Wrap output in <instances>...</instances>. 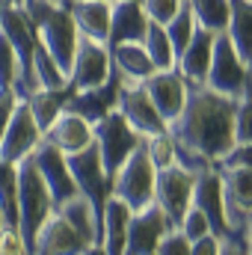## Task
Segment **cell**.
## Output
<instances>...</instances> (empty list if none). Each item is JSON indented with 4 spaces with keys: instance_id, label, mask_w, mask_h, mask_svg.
I'll return each mask as SVG.
<instances>
[{
    "instance_id": "31",
    "label": "cell",
    "mask_w": 252,
    "mask_h": 255,
    "mask_svg": "<svg viewBox=\"0 0 252 255\" xmlns=\"http://www.w3.org/2000/svg\"><path fill=\"white\" fill-rule=\"evenodd\" d=\"M196 18H193V9H190V3L184 0V6L178 9V15L163 27L166 30V36H169V42H172V48H175V54H181L184 48H187V42L193 39V33H196Z\"/></svg>"
},
{
    "instance_id": "15",
    "label": "cell",
    "mask_w": 252,
    "mask_h": 255,
    "mask_svg": "<svg viewBox=\"0 0 252 255\" xmlns=\"http://www.w3.org/2000/svg\"><path fill=\"white\" fill-rule=\"evenodd\" d=\"M142 86H145V92H148L154 110L163 116V122L169 128V122L178 119V113H181V107H184V101H187V86L190 83L178 74V68H169V71H154Z\"/></svg>"
},
{
    "instance_id": "49",
    "label": "cell",
    "mask_w": 252,
    "mask_h": 255,
    "mask_svg": "<svg viewBox=\"0 0 252 255\" xmlns=\"http://www.w3.org/2000/svg\"><path fill=\"white\" fill-rule=\"evenodd\" d=\"M54 3H65V0H54Z\"/></svg>"
},
{
    "instance_id": "8",
    "label": "cell",
    "mask_w": 252,
    "mask_h": 255,
    "mask_svg": "<svg viewBox=\"0 0 252 255\" xmlns=\"http://www.w3.org/2000/svg\"><path fill=\"white\" fill-rule=\"evenodd\" d=\"M113 74V60H110V48L104 42L95 39H83L77 42L74 51V63L68 71V86L74 92H86V89H98L110 80Z\"/></svg>"
},
{
    "instance_id": "1",
    "label": "cell",
    "mask_w": 252,
    "mask_h": 255,
    "mask_svg": "<svg viewBox=\"0 0 252 255\" xmlns=\"http://www.w3.org/2000/svg\"><path fill=\"white\" fill-rule=\"evenodd\" d=\"M235 110L238 98L190 83L178 119L166 128L175 142V160L196 175L214 169L235 145Z\"/></svg>"
},
{
    "instance_id": "6",
    "label": "cell",
    "mask_w": 252,
    "mask_h": 255,
    "mask_svg": "<svg viewBox=\"0 0 252 255\" xmlns=\"http://www.w3.org/2000/svg\"><path fill=\"white\" fill-rule=\"evenodd\" d=\"M250 74H252V68L241 60V54L235 51L229 36L220 33L217 42H214V57H211V68H208L205 86L214 89V92H223L229 98H244L247 86H250Z\"/></svg>"
},
{
    "instance_id": "45",
    "label": "cell",
    "mask_w": 252,
    "mask_h": 255,
    "mask_svg": "<svg viewBox=\"0 0 252 255\" xmlns=\"http://www.w3.org/2000/svg\"><path fill=\"white\" fill-rule=\"evenodd\" d=\"M3 229H6V220H3V214H0V235H3Z\"/></svg>"
},
{
    "instance_id": "29",
    "label": "cell",
    "mask_w": 252,
    "mask_h": 255,
    "mask_svg": "<svg viewBox=\"0 0 252 255\" xmlns=\"http://www.w3.org/2000/svg\"><path fill=\"white\" fill-rule=\"evenodd\" d=\"M187 3L199 27H205L217 36L226 33V27H229V0H187Z\"/></svg>"
},
{
    "instance_id": "24",
    "label": "cell",
    "mask_w": 252,
    "mask_h": 255,
    "mask_svg": "<svg viewBox=\"0 0 252 255\" xmlns=\"http://www.w3.org/2000/svg\"><path fill=\"white\" fill-rule=\"evenodd\" d=\"M110 60H113V68L119 71L122 80H130V83H145L157 68L148 60L145 48L136 45V42H122V45H110Z\"/></svg>"
},
{
    "instance_id": "41",
    "label": "cell",
    "mask_w": 252,
    "mask_h": 255,
    "mask_svg": "<svg viewBox=\"0 0 252 255\" xmlns=\"http://www.w3.org/2000/svg\"><path fill=\"white\" fill-rule=\"evenodd\" d=\"M220 247H223V238L205 235V238H199V241L190 244V255H220Z\"/></svg>"
},
{
    "instance_id": "12",
    "label": "cell",
    "mask_w": 252,
    "mask_h": 255,
    "mask_svg": "<svg viewBox=\"0 0 252 255\" xmlns=\"http://www.w3.org/2000/svg\"><path fill=\"white\" fill-rule=\"evenodd\" d=\"M223 178V205H226V223L232 232H244L252 214V169L244 166H226L217 169Z\"/></svg>"
},
{
    "instance_id": "20",
    "label": "cell",
    "mask_w": 252,
    "mask_h": 255,
    "mask_svg": "<svg viewBox=\"0 0 252 255\" xmlns=\"http://www.w3.org/2000/svg\"><path fill=\"white\" fill-rule=\"evenodd\" d=\"M74 27L83 39H95L104 42L110 39V12H113V0H65Z\"/></svg>"
},
{
    "instance_id": "18",
    "label": "cell",
    "mask_w": 252,
    "mask_h": 255,
    "mask_svg": "<svg viewBox=\"0 0 252 255\" xmlns=\"http://www.w3.org/2000/svg\"><path fill=\"white\" fill-rule=\"evenodd\" d=\"M119 86H122V77H119V71L113 68V74H110V80H107L104 86H98V89H86V92H71L65 110H71V113L83 116L89 125H95V122H101L110 110H116Z\"/></svg>"
},
{
    "instance_id": "25",
    "label": "cell",
    "mask_w": 252,
    "mask_h": 255,
    "mask_svg": "<svg viewBox=\"0 0 252 255\" xmlns=\"http://www.w3.org/2000/svg\"><path fill=\"white\" fill-rule=\"evenodd\" d=\"M226 36L241 54V60L252 68V0H229Z\"/></svg>"
},
{
    "instance_id": "27",
    "label": "cell",
    "mask_w": 252,
    "mask_h": 255,
    "mask_svg": "<svg viewBox=\"0 0 252 255\" xmlns=\"http://www.w3.org/2000/svg\"><path fill=\"white\" fill-rule=\"evenodd\" d=\"M63 86H68V74L57 65V60L42 45H36L33 60H30V89H27V95L36 92V89H63Z\"/></svg>"
},
{
    "instance_id": "7",
    "label": "cell",
    "mask_w": 252,
    "mask_h": 255,
    "mask_svg": "<svg viewBox=\"0 0 252 255\" xmlns=\"http://www.w3.org/2000/svg\"><path fill=\"white\" fill-rule=\"evenodd\" d=\"M193 184H196V172L184 169L178 160L172 166L157 169V181H154V205L172 220V226L178 229V223L184 220L190 208H193Z\"/></svg>"
},
{
    "instance_id": "22",
    "label": "cell",
    "mask_w": 252,
    "mask_h": 255,
    "mask_svg": "<svg viewBox=\"0 0 252 255\" xmlns=\"http://www.w3.org/2000/svg\"><path fill=\"white\" fill-rule=\"evenodd\" d=\"M92 139H95L92 125H89L83 116L71 113V110H63V113L51 122V128L45 130V142H51V145L60 148L63 154H74V151L86 148Z\"/></svg>"
},
{
    "instance_id": "48",
    "label": "cell",
    "mask_w": 252,
    "mask_h": 255,
    "mask_svg": "<svg viewBox=\"0 0 252 255\" xmlns=\"http://www.w3.org/2000/svg\"><path fill=\"white\" fill-rule=\"evenodd\" d=\"M0 12H3V0H0Z\"/></svg>"
},
{
    "instance_id": "36",
    "label": "cell",
    "mask_w": 252,
    "mask_h": 255,
    "mask_svg": "<svg viewBox=\"0 0 252 255\" xmlns=\"http://www.w3.org/2000/svg\"><path fill=\"white\" fill-rule=\"evenodd\" d=\"M235 142H252V98H238L235 110Z\"/></svg>"
},
{
    "instance_id": "5",
    "label": "cell",
    "mask_w": 252,
    "mask_h": 255,
    "mask_svg": "<svg viewBox=\"0 0 252 255\" xmlns=\"http://www.w3.org/2000/svg\"><path fill=\"white\" fill-rule=\"evenodd\" d=\"M92 133H95V148H98V154H101L104 172H107L110 178L116 175V169L125 163L127 157L142 145V136L127 125L116 110H110L101 122H95V125H92Z\"/></svg>"
},
{
    "instance_id": "19",
    "label": "cell",
    "mask_w": 252,
    "mask_h": 255,
    "mask_svg": "<svg viewBox=\"0 0 252 255\" xmlns=\"http://www.w3.org/2000/svg\"><path fill=\"white\" fill-rule=\"evenodd\" d=\"M148 24H151V21H148L145 9L139 6V0H113L107 48H110V45H122V42H136V45H142V42H145V33H148Z\"/></svg>"
},
{
    "instance_id": "11",
    "label": "cell",
    "mask_w": 252,
    "mask_h": 255,
    "mask_svg": "<svg viewBox=\"0 0 252 255\" xmlns=\"http://www.w3.org/2000/svg\"><path fill=\"white\" fill-rule=\"evenodd\" d=\"M42 136H45L42 128L36 125V119H33L27 101L21 98V101L15 104V113H12V119H9V125H6L3 139H0V160H3V163H21L24 157H30V154L39 148Z\"/></svg>"
},
{
    "instance_id": "14",
    "label": "cell",
    "mask_w": 252,
    "mask_h": 255,
    "mask_svg": "<svg viewBox=\"0 0 252 255\" xmlns=\"http://www.w3.org/2000/svg\"><path fill=\"white\" fill-rule=\"evenodd\" d=\"M30 157H33V163H36L39 175L45 178V184H48V190H51L54 205H63V202L74 199V196L80 193V190H77V184H74V178H71V172H68L65 154L60 151V148H54L51 142H45V136H42L39 148H36Z\"/></svg>"
},
{
    "instance_id": "23",
    "label": "cell",
    "mask_w": 252,
    "mask_h": 255,
    "mask_svg": "<svg viewBox=\"0 0 252 255\" xmlns=\"http://www.w3.org/2000/svg\"><path fill=\"white\" fill-rule=\"evenodd\" d=\"M57 214L63 217L65 223L77 232V238L86 244V247H95L101 244V211L86 199V196H74L63 205H57Z\"/></svg>"
},
{
    "instance_id": "2",
    "label": "cell",
    "mask_w": 252,
    "mask_h": 255,
    "mask_svg": "<svg viewBox=\"0 0 252 255\" xmlns=\"http://www.w3.org/2000/svg\"><path fill=\"white\" fill-rule=\"evenodd\" d=\"M21 3H24L30 21L36 27L39 45L68 74L71 71V63H74L77 42H80V33L74 27V18H71L68 6L65 3H54V0H21Z\"/></svg>"
},
{
    "instance_id": "34",
    "label": "cell",
    "mask_w": 252,
    "mask_h": 255,
    "mask_svg": "<svg viewBox=\"0 0 252 255\" xmlns=\"http://www.w3.org/2000/svg\"><path fill=\"white\" fill-rule=\"evenodd\" d=\"M139 6L145 9L148 21H154V24L166 27V24L178 15V9L184 6V0H139Z\"/></svg>"
},
{
    "instance_id": "3",
    "label": "cell",
    "mask_w": 252,
    "mask_h": 255,
    "mask_svg": "<svg viewBox=\"0 0 252 255\" xmlns=\"http://www.w3.org/2000/svg\"><path fill=\"white\" fill-rule=\"evenodd\" d=\"M15 205H18V232H21V241L30 253L33 241H36V232L42 229V223L57 211L51 190L45 184V178L39 175L33 157H24L18 163V175H15Z\"/></svg>"
},
{
    "instance_id": "37",
    "label": "cell",
    "mask_w": 252,
    "mask_h": 255,
    "mask_svg": "<svg viewBox=\"0 0 252 255\" xmlns=\"http://www.w3.org/2000/svg\"><path fill=\"white\" fill-rule=\"evenodd\" d=\"M226 166H244L252 169V142H235L229 148V154L217 163V169H226Z\"/></svg>"
},
{
    "instance_id": "40",
    "label": "cell",
    "mask_w": 252,
    "mask_h": 255,
    "mask_svg": "<svg viewBox=\"0 0 252 255\" xmlns=\"http://www.w3.org/2000/svg\"><path fill=\"white\" fill-rule=\"evenodd\" d=\"M18 101H21V98L15 95V89H0V139H3V133H6V125H9V119H12Z\"/></svg>"
},
{
    "instance_id": "39",
    "label": "cell",
    "mask_w": 252,
    "mask_h": 255,
    "mask_svg": "<svg viewBox=\"0 0 252 255\" xmlns=\"http://www.w3.org/2000/svg\"><path fill=\"white\" fill-rule=\"evenodd\" d=\"M0 255H30L24 241H21V232L15 226H6L3 235H0Z\"/></svg>"
},
{
    "instance_id": "43",
    "label": "cell",
    "mask_w": 252,
    "mask_h": 255,
    "mask_svg": "<svg viewBox=\"0 0 252 255\" xmlns=\"http://www.w3.org/2000/svg\"><path fill=\"white\" fill-rule=\"evenodd\" d=\"M244 244H247V255H252V214L247 220V226H244Z\"/></svg>"
},
{
    "instance_id": "35",
    "label": "cell",
    "mask_w": 252,
    "mask_h": 255,
    "mask_svg": "<svg viewBox=\"0 0 252 255\" xmlns=\"http://www.w3.org/2000/svg\"><path fill=\"white\" fill-rule=\"evenodd\" d=\"M178 232L187 238L190 244H193V241H199V238H205V235H214V232H211L208 217H205L199 208H190L187 214H184V220L178 223Z\"/></svg>"
},
{
    "instance_id": "4",
    "label": "cell",
    "mask_w": 252,
    "mask_h": 255,
    "mask_svg": "<svg viewBox=\"0 0 252 255\" xmlns=\"http://www.w3.org/2000/svg\"><path fill=\"white\" fill-rule=\"evenodd\" d=\"M154 181H157V169L148 160L145 148L139 145L110 178V196L125 202L136 214V211H145L148 205H154Z\"/></svg>"
},
{
    "instance_id": "28",
    "label": "cell",
    "mask_w": 252,
    "mask_h": 255,
    "mask_svg": "<svg viewBox=\"0 0 252 255\" xmlns=\"http://www.w3.org/2000/svg\"><path fill=\"white\" fill-rule=\"evenodd\" d=\"M142 48H145L148 60L154 63L157 71H169V68H175V63H178V54H175V48H172L166 30H163L160 24H154V21L148 24V33H145Z\"/></svg>"
},
{
    "instance_id": "30",
    "label": "cell",
    "mask_w": 252,
    "mask_h": 255,
    "mask_svg": "<svg viewBox=\"0 0 252 255\" xmlns=\"http://www.w3.org/2000/svg\"><path fill=\"white\" fill-rule=\"evenodd\" d=\"M15 175H18V163H3V160H0V214H3V220H6V226H15V229H18Z\"/></svg>"
},
{
    "instance_id": "38",
    "label": "cell",
    "mask_w": 252,
    "mask_h": 255,
    "mask_svg": "<svg viewBox=\"0 0 252 255\" xmlns=\"http://www.w3.org/2000/svg\"><path fill=\"white\" fill-rule=\"evenodd\" d=\"M154 255H190V241L178 229H172V232L163 235V241L157 244Z\"/></svg>"
},
{
    "instance_id": "47",
    "label": "cell",
    "mask_w": 252,
    "mask_h": 255,
    "mask_svg": "<svg viewBox=\"0 0 252 255\" xmlns=\"http://www.w3.org/2000/svg\"><path fill=\"white\" fill-rule=\"evenodd\" d=\"M3 3H21V0H3Z\"/></svg>"
},
{
    "instance_id": "42",
    "label": "cell",
    "mask_w": 252,
    "mask_h": 255,
    "mask_svg": "<svg viewBox=\"0 0 252 255\" xmlns=\"http://www.w3.org/2000/svg\"><path fill=\"white\" fill-rule=\"evenodd\" d=\"M220 255H247V244H244V232H235L229 238H223Z\"/></svg>"
},
{
    "instance_id": "9",
    "label": "cell",
    "mask_w": 252,
    "mask_h": 255,
    "mask_svg": "<svg viewBox=\"0 0 252 255\" xmlns=\"http://www.w3.org/2000/svg\"><path fill=\"white\" fill-rule=\"evenodd\" d=\"M65 163H68V172H71L80 196H86L101 211L107 196H110V175L104 172V163H101V154L95 148V139L86 148H80L74 154H65Z\"/></svg>"
},
{
    "instance_id": "10",
    "label": "cell",
    "mask_w": 252,
    "mask_h": 255,
    "mask_svg": "<svg viewBox=\"0 0 252 255\" xmlns=\"http://www.w3.org/2000/svg\"><path fill=\"white\" fill-rule=\"evenodd\" d=\"M116 113H119V116H122L127 125L142 136V139H148V136L166 130L163 116L154 110V104H151V98H148V92H145L142 83L122 80L119 95H116Z\"/></svg>"
},
{
    "instance_id": "44",
    "label": "cell",
    "mask_w": 252,
    "mask_h": 255,
    "mask_svg": "<svg viewBox=\"0 0 252 255\" xmlns=\"http://www.w3.org/2000/svg\"><path fill=\"white\" fill-rule=\"evenodd\" d=\"M80 255H107V253H104V247H101V244H95V247H86Z\"/></svg>"
},
{
    "instance_id": "46",
    "label": "cell",
    "mask_w": 252,
    "mask_h": 255,
    "mask_svg": "<svg viewBox=\"0 0 252 255\" xmlns=\"http://www.w3.org/2000/svg\"><path fill=\"white\" fill-rule=\"evenodd\" d=\"M247 95L252 98V74H250V86H247Z\"/></svg>"
},
{
    "instance_id": "33",
    "label": "cell",
    "mask_w": 252,
    "mask_h": 255,
    "mask_svg": "<svg viewBox=\"0 0 252 255\" xmlns=\"http://www.w3.org/2000/svg\"><path fill=\"white\" fill-rule=\"evenodd\" d=\"M21 77V60L6 36H0V89H12Z\"/></svg>"
},
{
    "instance_id": "32",
    "label": "cell",
    "mask_w": 252,
    "mask_h": 255,
    "mask_svg": "<svg viewBox=\"0 0 252 255\" xmlns=\"http://www.w3.org/2000/svg\"><path fill=\"white\" fill-rule=\"evenodd\" d=\"M142 148H145L148 160L154 163V169H163V166H172V163H175V142H172L169 130L142 139Z\"/></svg>"
},
{
    "instance_id": "13",
    "label": "cell",
    "mask_w": 252,
    "mask_h": 255,
    "mask_svg": "<svg viewBox=\"0 0 252 255\" xmlns=\"http://www.w3.org/2000/svg\"><path fill=\"white\" fill-rule=\"evenodd\" d=\"M172 229H175L172 220L157 205H148L145 211H136L130 217V226H127L125 255H154L163 235L172 232Z\"/></svg>"
},
{
    "instance_id": "16",
    "label": "cell",
    "mask_w": 252,
    "mask_h": 255,
    "mask_svg": "<svg viewBox=\"0 0 252 255\" xmlns=\"http://www.w3.org/2000/svg\"><path fill=\"white\" fill-rule=\"evenodd\" d=\"M193 208H199V211L208 217L211 232H214L217 238H229V235H235V232L229 229V223H226L223 178H220L217 166H214V169H205V172L196 175V184H193Z\"/></svg>"
},
{
    "instance_id": "21",
    "label": "cell",
    "mask_w": 252,
    "mask_h": 255,
    "mask_svg": "<svg viewBox=\"0 0 252 255\" xmlns=\"http://www.w3.org/2000/svg\"><path fill=\"white\" fill-rule=\"evenodd\" d=\"M214 42H217V33H211L205 27H196L187 48L178 54L175 68L187 83H205L208 68H211V57H214Z\"/></svg>"
},
{
    "instance_id": "17",
    "label": "cell",
    "mask_w": 252,
    "mask_h": 255,
    "mask_svg": "<svg viewBox=\"0 0 252 255\" xmlns=\"http://www.w3.org/2000/svg\"><path fill=\"white\" fill-rule=\"evenodd\" d=\"M83 250H86V244L77 238V232L54 211L36 232L30 255H80Z\"/></svg>"
},
{
    "instance_id": "26",
    "label": "cell",
    "mask_w": 252,
    "mask_h": 255,
    "mask_svg": "<svg viewBox=\"0 0 252 255\" xmlns=\"http://www.w3.org/2000/svg\"><path fill=\"white\" fill-rule=\"evenodd\" d=\"M71 92H74L71 86H63V89H36V92H30V95L24 98L27 107H30V113H33V119H36V125L42 128V133H45V130L51 128V122L65 110Z\"/></svg>"
}]
</instances>
